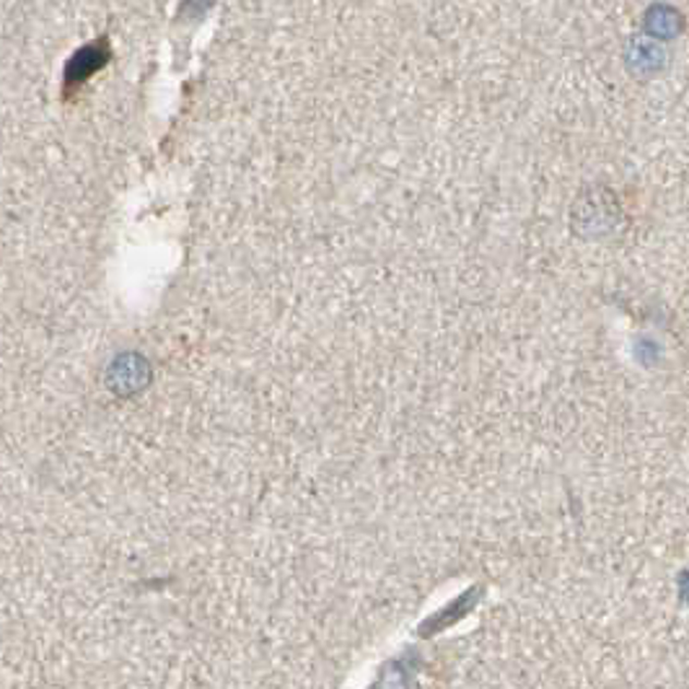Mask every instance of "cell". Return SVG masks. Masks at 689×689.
I'll use <instances>...</instances> for the list:
<instances>
[{
    "mask_svg": "<svg viewBox=\"0 0 689 689\" xmlns=\"http://www.w3.org/2000/svg\"><path fill=\"white\" fill-rule=\"evenodd\" d=\"M148 382H150V366L146 363V358L135 355V353L114 358V363L107 371V387L120 397L135 395V391L146 389Z\"/></svg>",
    "mask_w": 689,
    "mask_h": 689,
    "instance_id": "1",
    "label": "cell"
},
{
    "mask_svg": "<svg viewBox=\"0 0 689 689\" xmlns=\"http://www.w3.org/2000/svg\"><path fill=\"white\" fill-rule=\"evenodd\" d=\"M107 63H109L107 39H99V43L81 47V50L65 63V86L73 88V86L86 84V81L92 78L94 73H99Z\"/></svg>",
    "mask_w": 689,
    "mask_h": 689,
    "instance_id": "2",
    "label": "cell"
}]
</instances>
